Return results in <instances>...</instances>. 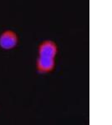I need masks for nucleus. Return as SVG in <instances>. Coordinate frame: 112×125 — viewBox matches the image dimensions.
I'll list each match as a JSON object with an SVG mask.
<instances>
[{"label": "nucleus", "mask_w": 112, "mask_h": 125, "mask_svg": "<svg viewBox=\"0 0 112 125\" xmlns=\"http://www.w3.org/2000/svg\"><path fill=\"white\" fill-rule=\"evenodd\" d=\"M19 43V34L13 29H5L0 34V48L3 50H12Z\"/></svg>", "instance_id": "f03ea898"}, {"label": "nucleus", "mask_w": 112, "mask_h": 125, "mask_svg": "<svg viewBox=\"0 0 112 125\" xmlns=\"http://www.w3.org/2000/svg\"><path fill=\"white\" fill-rule=\"evenodd\" d=\"M59 46L52 39H44L38 46V57L35 69L39 74H49L54 72L56 67V58Z\"/></svg>", "instance_id": "f257e3e1"}]
</instances>
